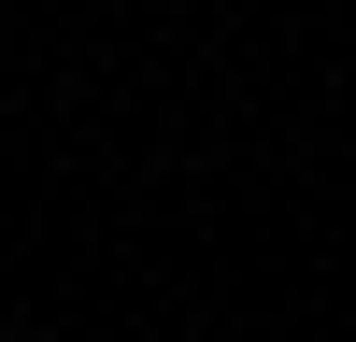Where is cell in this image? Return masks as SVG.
Masks as SVG:
<instances>
[{
	"label": "cell",
	"instance_id": "cell-1",
	"mask_svg": "<svg viewBox=\"0 0 356 342\" xmlns=\"http://www.w3.org/2000/svg\"><path fill=\"white\" fill-rule=\"evenodd\" d=\"M29 342H72V328H29Z\"/></svg>",
	"mask_w": 356,
	"mask_h": 342
}]
</instances>
